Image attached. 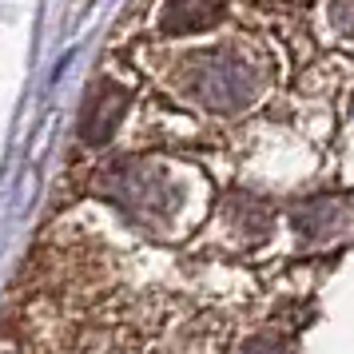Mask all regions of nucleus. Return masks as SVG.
Instances as JSON below:
<instances>
[{
    "instance_id": "obj_1",
    "label": "nucleus",
    "mask_w": 354,
    "mask_h": 354,
    "mask_svg": "<svg viewBox=\"0 0 354 354\" xmlns=\"http://www.w3.org/2000/svg\"><path fill=\"white\" fill-rule=\"evenodd\" d=\"M179 84L199 108H207L215 115H235L255 104L259 88H263V72L255 68L251 56L223 44V48L187 56L183 72H179Z\"/></svg>"
},
{
    "instance_id": "obj_2",
    "label": "nucleus",
    "mask_w": 354,
    "mask_h": 354,
    "mask_svg": "<svg viewBox=\"0 0 354 354\" xmlns=\"http://www.w3.org/2000/svg\"><path fill=\"white\" fill-rule=\"evenodd\" d=\"M104 195L128 219H136V223H144V227L167 223L179 211V203H183V192L171 183V176L163 171L160 163H140V160L112 167L104 176Z\"/></svg>"
},
{
    "instance_id": "obj_3",
    "label": "nucleus",
    "mask_w": 354,
    "mask_h": 354,
    "mask_svg": "<svg viewBox=\"0 0 354 354\" xmlns=\"http://www.w3.org/2000/svg\"><path fill=\"white\" fill-rule=\"evenodd\" d=\"M128 88H120V84L112 80H100L96 88H92V96H88V104H84L80 112V136L84 144H108L115 136V128H120V120H124V112H128Z\"/></svg>"
},
{
    "instance_id": "obj_4",
    "label": "nucleus",
    "mask_w": 354,
    "mask_h": 354,
    "mask_svg": "<svg viewBox=\"0 0 354 354\" xmlns=\"http://www.w3.org/2000/svg\"><path fill=\"white\" fill-rule=\"evenodd\" d=\"M290 223H295V231H299L306 243H326V239H335V235H342V231L351 227V207H346V199H338V195H310L303 203H295Z\"/></svg>"
},
{
    "instance_id": "obj_5",
    "label": "nucleus",
    "mask_w": 354,
    "mask_h": 354,
    "mask_svg": "<svg viewBox=\"0 0 354 354\" xmlns=\"http://www.w3.org/2000/svg\"><path fill=\"white\" fill-rule=\"evenodd\" d=\"M227 0H167L160 17L163 36H187V32H207L223 20Z\"/></svg>"
},
{
    "instance_id": "obj_6",
    "label": "nucleus",
    "mask_w": 354,
    "mask_h": 354,
    "mask_svg": "<svg viewBox=\"0 0 354 354\" xmlns=\"http://www.w3.org/2000/svg\"><path fill=\"white\" fill-rule=\"evenodd\" d=\"M223 215H227V227L235 235H243V243H263L274 223L271 207L263 199H255V195H231L223 203Z\"/></svg>"
},
{
    "instance_id": "obj_7",
    "label": "nucleus",
    "mask_w": 354,
    "mask_h": 354,
    "mask_svg": "<svg viewBox=\"0 0 354 354\" xmlns=\"http://www.w3.org/2000/svg\"><path fill=\"white\" fill-rule=\"evenodd\" d=\"M239 354H290V346L274 335H255L239 346Z\"/></svg>"
},
{
    "instance_id": "obj_8",
    "label": "nucleus",
    "mask_w": 354,
    "mask_h": 354,
    "mask_svg": "<svg viewBox=\"0 0 354 354\" xmlns=\"http://www.w3.org/2000/svg\"><path fill=\"white\" fill-rule=\"evenodd\" d=\"M330 24L335 32L354 36V0H330Z\"/></svg>"
},
{
    "instance_id": "obj_9",
    "label": "nucleus",
    "mask_w": 354,
    "mask_h": 354,
    "mask_svg": "<svg viewBox=\"0 0 354 354\" xmlns=\"http://www.w3.org/2000/svg\"><path fill=\"white\" fill-rule=\"evenodd\" d=\"M8 354H17V351H8Z\"/></svg>"
}]
</instances>
